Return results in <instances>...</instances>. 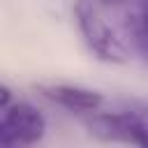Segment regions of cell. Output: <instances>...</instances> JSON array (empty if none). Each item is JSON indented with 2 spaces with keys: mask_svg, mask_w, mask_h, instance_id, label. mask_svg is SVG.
I'll return each instance as SVG.
<instances>
[{
  "mask_svg": "<svg viewBox=\"0 0 148 148\" xmlns=\"http://www.w3.org/2000/svg\"><path fill=\"white\" fill-rule=\"evenodd\" d=\"M74 21L86 42V46L104 62L123 65L130 60V53L123 39L113 32V28L102 18L99 5L95 0H76L74 5Z\"/></svg>",
  "mask_w": 148,
  "mask_h": 148,
  "instance_id": "1",
  "label": "cell"
},
{
  "mask_svg": "<svg viewBox=\"0 0 148 148\" xmlns=\"http://www.w3.org/2000/svg\"><path fill=\"white\" fill-rule=\"evenodd\" d=\"M90 134L102 141L148 148V120L132 111H95L86 120Z\"/></svg>",
  "mask_w": 148,
  "mask_h": 148,
  "instance_id": "2",
  "label": "cell"
},
{
  "mask_svg": "<svg viewBox=\"0 0 148 148\" xmlns=\"http://www.w3.org/2000/svg\"><path fill=\"white\" fill-rule=\"evenodd\" d=\"M46 134V118L39 109H35L28 102H12L7 109H2L0 118V143L12 146H32L42 141Z\"/></svg>",
  "mask_w": 148,
  "mask_h": 148,
  "instance_id": "3",
  "label": "cell"
},
{
  "mask_svg": "<svg viewBox=\"0 0 148 148\" xmlns=\"http://www.w3.org/2000/svg\"><path fill=\"white\" fill-rule=\"evenodd\" d=\"M37 90L53 104H58L67 111H74V113H95L104 104L102 92H97L92 88L74 86V83H39Z\"/></svg>",
  "mask_w": 148,
  "mask_h": 148,
  "instance_id": "4",
  "label": "cell"
},
{
  "mask_svg": "<svg viewBox=\"0 0 148 148\" xmlns=\"http://www.w3.org/2000/svg\"><path fill=\"white\" fill-rule=\"evenodd\" d=\"M125 28H127V35L132 39V44L136 46V51L148 58V14L141 12L136 5L127 12V18H125Z\"/></svg>",
  "mask_w": 148,
  "mask_h": 148,
  "instance_id": "5",
  "label": "cell"
},
{
  "mask_svg": "<svg viewBox=\"0 0 148 148\" xmlns=\"http://www.w3.org/2000/svg\"><path fill=\"white\" fill-rule=\"evenodd\" d=\"M9 104H12V90L2 83L0 86V109H7Z\"/></svg>",
  "mask_w": 148,
  "mask_h": 148,
  "instance_id": "6",
  "label": "cell"
},
{
  "mask_svg": "<svg viewBox=\"0 0 148 148\" xmlns=\"http://www.w3.org/2000/svg\"><path fill=\"white\" fill-rule=\"evenodd\" d=\"M97 5H102V7H118V5H125V2H130V0H95Z\"/></svg>",
  "mask_w": 148,
  "mask_h": 148,
  "instance_id": "7",
  "label": "cell"
},
{
  "mask_svg": "<svg viewBox=\"0 0 148 148\" xmlns=\"http://www.w3.org/2000/svg\"><path fill=\"white\" fill-rule=\"evenodd\" d=\"M134 5H136L141 12H146V14H148V0H134Z\"/></svg>",
  "mask_w": 148,
  "mask_h": 148,
  "instance_id": "8",
  "label": "cell"
}]
</instances>
